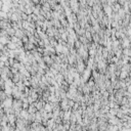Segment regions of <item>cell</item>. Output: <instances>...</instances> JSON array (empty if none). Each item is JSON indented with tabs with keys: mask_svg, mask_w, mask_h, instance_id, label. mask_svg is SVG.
<instances>
[{
	"mask_svg": "<svg viewBox=\"0 0 131 131\" xmlns=\"http://www.w3.org/2000/svg\"><path fill=\"white\" fill-rule=\"evenodd\" d=\"M105 11H107L109 14H111V11H112V9H111V7H110V6H105Z\"/></svg>",
	"mask_w": 131,
	"mask_h": 131,
	"instance_id": "6da1fadb",
	"label": "cell"
}]
</instances>
